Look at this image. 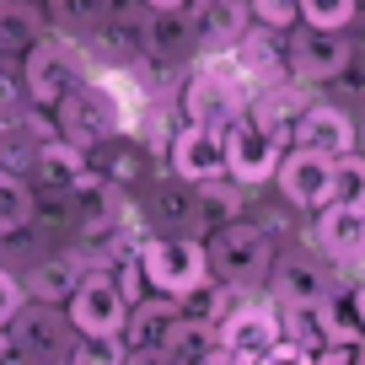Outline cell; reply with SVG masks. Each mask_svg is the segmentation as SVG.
<instances>
[{
  "mask_svg": "<svg viewBox=\"0 0 365 365\" xmlns=\"http://www.w3.org/2000/svg\"><path fill=\"white\" fill-rule=\"evenodd\" d=\"M81 81V59H76V38H38L33 48L22 54V91H27V103L38 108H54L59 97H65L70 86Z\"/></svg>",
  "mask_w": 365,
  "mask_h": 365,
  "instance_id": "cell-7",
  "label": "cell"
},
{
  "mask_svg": "<svg viewBox=\"0 0 365 365\" xmlns=\"http://www.w3.org/2000/svg\"><path fill=\"white\" fill-rule=\"evenodd\" d=\"M247 11H252V22H263V27H296L301 16H296V0H247Z\"/></svg>",
  "mask_w": 365,
  "mask_h": 365,
  "instance_id": "cell-28",
  "label": "cell"
},
{
  "mask_svg": "<svg viewBox=\"0 0 365 365\" xmlns=\"http://www.w3.org/2000/svg\"><path fill=\"white\" fill-rule=\"evenodd\" d=\"M167 167L178 182H210V178H226V129H210V124H182L178 135L167 140Z\"/></svg>",
  "mask_w": 365,
  "mask_h": 365,
  "instance_id": "cell-10",
  "label": "cell"
},
{
  "mask_svg": "<svg viewBox=\"0 0 365 365\" xmlns=\"http://www.w3.org/2000/svg\"><path fill=\"white\" fill-rule=\"evenodd\" d=\"M16 108H27V91H22V65H16V54H0V118L16 113Z\"/></svg>",
  "mask_w": 365,
  "mask_h": 365,
  "instance_id": "cell-27",
  "label": "cell"
},
{
  "mask_svg": "<svg viewBox=\"0 0 365 365\" xmlns=\"http://www.w3.org/2000/svg\"><path fill=\"white\" fill-rule=\"evenodd\" d=\"M354 145H360V156H365V124H360V135H354Z\"/></svg>",
  "mask_w": 365,
  "mask_h": 365,
  "instance_id": "cell-35",
  "label": "cell"
},
{
  "mask_svg": "<svg viewBox=\"0 0 365 365\" xmlns=\"http://www.w3.org/2000/svg\"><path fill=\"white\" fill-rule=\"evenodd\" d=\"M349 59H354V43L344 38V27L296 22V33L285 27V65H290V81H301V86H328Z\"/></svg>",
  "mask_w": 365,
  "mask_h": 365,
  "instance_id": "cell-5",
  "label": "cell"
},
{
  "mask_svg": "<svg viewBox=\"0 0 365 365\" xmlns=\"http://www.w3.org/2000/svg\"><path fill=\"white\" fill-rule=\"evenodd\" d=\"M194 210L199 205L182 194V188H161V194H156V215L167 220V226H172V220H182V215H194Z\"/></svg>",
  "mask_w": 365,
  "mask_h": 365,
  "instance_id": "cell-31",
  "label": "cell"
},
{
  "mask_svg": "<svg viewBox=\"0 0 365 365\" xmlns=\"http://www.w3.org/2000/svg\"><path fill=\"white\" fill-rule=\"evenodd\" d=\"M317 322H322V339H328V344H344V349H360V344H365V322H360V312H354L349 290H333V285L322 290Z\"/></svg>",
  "mask_w": 365,
  "mask_h": 365,
  "instance_id": "cell-19",
  "label": "cell"
},
{
  "mask_svg": "<svg viewBox=\"0 0 365 365\" xmlns=\"http://www.w3.org/2000/svg\"><path fill=\"white\" fill-rule=\"evenodd\" d=\"M38 220V199L22 182V172H0V237H22Z\"/></svg>",
  "mask_w": 365,
  "mask_h": 365,
  "instance_id": "cell-22",
  "label": "cell"
},
{
  "mask_svg": "<svg viewBox=\"0 0 365 365\" xmlns=\"http://www.w3.org/2000/svg\"><path fill=\"white\" fill-rule=\"evenodd\" d=\"M124 312H129V301L118 296L113 274H86L81 269L76 290L65 296V317H70V328H76V339H118Z\"/></svg>",
  "mask_w": 365,
  "mask_h": 365,
  "instance_id": "cell-8",
  "label": "cell"
},
{
  "mask_svg": "<svg viewBox=\"0 0 365 365\" xmlns=\"http://www.w3.org/2000/svg\"><path fill=\"white\" fill-rule=\"evenodd\" d=\"M108 6V22H135V11H140V0H103Z\"/></svg>",
  "mask_w": 365,
  "mask_h": 365,
  "instance_id": "cell-32",
  "label": "cell"
},
{
  "mask_svg": "<svg viewBox=\"0 0 365 365\" xmlns=\"http://www.w3.org/2000/svg\"><path fill=\"white\" fill-rule=\"evenodd\" d=\"M333 199L365 210V156L360 150H344V156L333 161Z\"/></svg>",
  "mask_w": 365,
  "mask_h": 365,
  "instance_id": "cell-25",
  "label": "cell"
},
{
  "mask_svg": "<svg viewBox=\"0 0 365 365\" xmlns=\"http://www.w3.org/2000/svg\"><path fill=\"white\" fill-rule=\"evenodd\" d=\"M188 22H194L199 54H231L237 38L247 33L252 11L247 0H205V6H188Z\"/></svg>",
  "mask_w": 365,
  "mask_h": 365,
  "instance_id": "cell-17",
  "label": "cell"
},
{
  "mask_svg": "<svg viewBox=\"0 0 365 365\" xmlns=\"http://www.w3.org/2000/svg\"><path fill=\"white\" fill-rule=\"evenodd\" d=\"M274 182H279V194L296 210H322L333 199V161L290 145L285 156H279V167H274Z\"/></svg>",
  "mask_w": 365,
  "mask_h": 365,
  "instance_id": "cell-14",
  "label": "cell"
},
{
  "mask_svg": "<svg viewBox=\"0 0 365 365\" xmlns=\"http://www.w3.org/2000/svg\"><path fill=\"white\" fill-rule=\"evenodd\" d=\"M205 263H210V279L231 290H252L269 279V263H274V237L258 226V220H215L205 242Z\"/></svg>",
  "mask_w": 365,
  "mask_h": 365,
  "instance_id": "cell-1",
  "label": "cell"
},
{
  "mask_svg": "<svg viewBox=\"0 0 365 365\" xmlns=\"http://www.w3.org/2000/svg\"><path fill=\"white\" fill-rule=\"evenodd\" d=\"M360 6H365V0H360Z\"/></svg>",
  "mask_w": 365,
  "mask_h": 365,
  "instance_id": "cell-37",
  "label": "cell"
},
{
  "mask_svg": "<svg viewBox=\"0 0 365 365\" xmlns=\"http://www.w3.org/2000/svg\"><path fill=\"white\" fill-rule=\"evenodd\" d=\"M140 6H145V11H182L188 0H140Z\"/></svg>",
  "mask_w": 365,
  "mask_h": 365,
  "instance_id": "cell-33",
  "label": "cell"
},
{
  "mask_svg": "<svg viewBox=\"0 0 365 365\" xmlns=\"http://www.w3.org/2000/svg\"><path fill=\"white\" fill-rule=\"evenodd\" d=\"M231 59H237V70L252 81V91L290 76V65H285V33H279V27H263V22H247V33L237 38Z\"/></svg>",
  "mask_w": 365,
  "mask_h": 365,
  "instance_id": "cell-16",
  "label": "cell"
},
{
  "mask_svg": "<svg viewBox=\"0 0 365 365\" xmlns=\"http://www.w3.org/2000/svg\"><path fill=\"white\" fill-rule=\"evenodd\" d=\"M354 135H360V124L333 103H307L296 113V124H290V145L312 150V156H328V161H339L344 150H354Z\"/></svg>",
  "mask_w": 365,
  "mask_h": 365,
  "instance_id": "cell-11",
  "label": "cell"
},
{
  "mask_svg": "<svg viewBox=\"0 0 365 365\" xmlns=\"http://www.w3.org/2000/svg\"><path fill=\"white\" fill-rule=\"evenodd\" d=\"M188 6H205V0H188Z\"/></svg>",
  "mask_w": 365,
  "mask_h": 365,
  "instance_id": "cell-36",
  "label": "cell"
},
{
  "mask_svg": "<svg viewBox=\"0 0 365 365\" xmlns=\"http://www.w3.org/2000/svg\"><path fill=\"white\" fill-rule=\"evenodd\" d=\"M178 322V296H140L135 307L124 312V328H118V344H124V360H161V339Z\"/></svg>",
  "mask_w": 365,
  "mask_h": 365,
  "instance_id": "cell-12",
  "label": "cell"
},
{
  "mask_svg": "<svg viewBox=\"0 0 365 365\" xmlns=\"http://www.w3.org/2000/svg\"><path fill=\"white\" fill-rule=\"evenodd\" d=\"M279 339V301H231L220 317V349L215 360H263Z\"/></svg>",
  "mask_w": 365,
  "mask_h": 365,
  "instance_id": "cell-9",
  "label": "cell"
},
{
  "mask_svg": "<svg viewBox=\"0 0 365 365\" xmlns=\"http://www.w3.org/2000/svg\"><path fill=\"white\" fill-rule=\"evenodd\" d=\"M70 317H59L54 301H22V312L11 317V339H16V354L22 360H48V354H70Z\"/></svg>",
  "mask_w": 365,
  "mask_h": 365,
  "instance_id": "cell-13",
  "label": "cell"
},
{
  "mask_svg": "<svg viewBox=\"0 0 365 365\" xmlns=\"http://www.w3.org/2000/svg\"><path fill=\"white\" fill-rule=\"evenodd\" d=\"M43 38L38 0H0V54H27Z\"/></svg>",
  "mask_w": 365,
  "mask_h": 365,
  "instance_id": "cell-20",
  "label": "cell"
},
{
  "mask_svg": "<svg viewBox=\"0 0 365 365\" xmlns=\"http://www.w3.org/2000/svg\"><path fill=\"white\" fill-rule=\"evenodd\" d=\"M48 16H54L59 33H81V38H86L91 27L108 22V6H103V0H48Z\"/></svg>",
  "mask_w": 365,
  "mask_h": 365,
  "instance_id": "cell-24",
  "label": "cell"
},
{
  "mask_svg": "<svg viewBox=\"0 0 365 365\" xmlns=\"http://www.w3.org/2000/svg\"><path fill=\"white\" fill-rule=\"evenodd\" d=\"M296 16L312 27H349L360 16V0H296Z\"/></svg>",
  "mask_w": 365,
  "mask_h": 365,
  "instance_id": "cell-26",
  "label": "cell"
},
{
  "mask_svg": "<svg viewBox=\"0 0 365 365\" xmlns=\"http://www.w3.org/2000/svg\"><path fill=\"white\" fill-rule=\"evenodd\" d=\"M285 150H290V129H274V124H263V118L242 113V118L226 124V178L242 182V188L269 182Z\"/></svg>",
  "mask_w": 365,
  "mask_h": 365,
  "instance_id": "cell-4",
  "label": "cell"
},
{
  "mask_svg": "<svg viewBox=\"0 0 365 365\" xmlns=\"http://www.w3.org/2000/svg\"><path fill=\"white\" fill-rule=\"evenodd\" d=\"M27 290H22V274H6L0 269V328H11V317L22 312Z\"/></svg>",
  "mask_w": 365,
  "mask_h": 365,
  "instance_id": "cell-30",
  "label": "cell"
},
{
  "mask_svg": "<svg viewBox=\"0 0 365 365\" xmlns=\"http://www.w3.org/2000/svg\"><path fill=\"white\" fill-rule=\"evenodd\" d=\"M76 279H81V263L59 252V258H43L38 269L22 274V290H27V301H54L59 307V301L76 290Z\"/></svg>",
  "mask_w": 365,
  "mask_h": 365,
  "instance_id": "cell-21",
  "label": "cell"
},
{
  "mask_svg": "<svg viewBox=\"0 0 365 365\" xmlns=\"http://www.w3.org/2000/svg\"><path fill=\"white\" fill-rule=\"evenodd\" d=\"M354 312H360V322H365V279H360V290H354Z\"/></svg>",
  "mask_w": 365,
  "mask_h": 365,
  "instance_id": "cell-34",
  "label": "cell"
},
{
  "mask_svg": "<svg viewBox=\"0 0 365 365\" xmlns=\"http://www.w3.org/2000/svg\"><path fill=\"white\" fill-rule=\"evenodd\" d=\"M333 285L328 263L317 258V252H274L269 263V290L279 307H290V301H301V307H317L322 290Z\"/></svg>",
  "mask_w": 365,
  "mask_h": 365,
  "instance_id": "cell-15",
  "label": "cell"
},
{
  "mask_svg": "<svg viewBox=\"0 0 365 365\" xmlns=\"http://www.w3.org/2000/svg\"><path fill=\"white\" fill-rule=\"evenodd\" d=\"M108 274H113L118 296H124L129 307H135V301L145 296V269H140V258H118V263H113V269H108Z\"/></svg>",
  "mask_w": 365,
  "mask_h": 365,
  "instance_id": "cell-29",
  "label": "cell"
},
{
  "mask_svg": "<svg viewBox=\"0 0 365 365\" xmlns=\"http://www.w3.org/2000/svg\"><path fill=\"white\" fill-rule=\"evenodd\" d=\"M140 269H145V285L161 290V296H188L194 285L210 279L205 242L194 237H150L140 247Z\"/></svg>",
  "mask_w": 365,
  "mask_h": 365,
  "instance_id": "cell-6",
  "label": "cell"
},
{
  "mask_svg": "<svg viewBox=\"0 0 365 365\" xmlns=\"http://www.w3.org/2000/svg\"><path fill=\"white\" fill-rule=\"evenodd\" d=\"M279 339H290V344L312 360V354L328 344V339H322V322H317V307H301V301L279 307Z\"/></svg>",
  "mask_w": 365,
  "mask_h": 365,
  "instance_id": "cell-23",
  "label": "cell"
},
{
  "mask_svg": "<svg viewBox=\"0 0 365 365\" xmlns=\"http://www.w3.org/2000/svg\"><path fill=\"white\" fill-rule=\"evenodd\" d=\"M54 135H65L70 145H81L91 156V150L103 145V140L124 135V113H118V97L108 86H97V81L81 76L76 86L65 91L54 103Z\"/></svg>",
  "mask_w": 365,
  "mask_h": 365,
  "instance_id": "cell-3",
  "label": "cell"
},
{
  "mask_svg": "<svg viewBox=\"0 0 365 365\" xmlns=\"http://www.w3.org/2000/svg\"><path fill=\"white\" fill-rule=\"evenodd\" d=\"M247 103H252V81L237 70V59H231V65L210 59V65H199L194 76H188V86H182V118H188V124L226 129L231 118L247 113Z\"/></svg>",
  "mask_w": 365,
  "mask_h": 365,
  "instance_id": "cell-2",
  "label": "cell"
},
{
  "mask_svg": "<svg viewBox=\"0 0 365 365\" xmlns=\"http://www.w3.org/2000/svg\"><path fill=\"white\" fill-rule=\"evenodd\" d=\"M317 247L328 252L333 263H360L365 258V210L328 199V205L317 210Z\"/></svg>",
  "mask_w": 365,
  "mask_h": 365,
  "instance_id": "cell-18",
  "label": "cell"
}]
</instances>
